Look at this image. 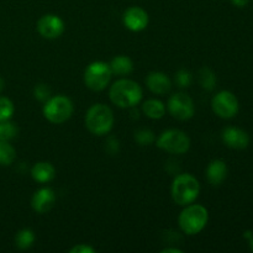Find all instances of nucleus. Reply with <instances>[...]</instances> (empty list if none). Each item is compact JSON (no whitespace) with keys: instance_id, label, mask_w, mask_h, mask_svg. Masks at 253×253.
I'll return each mask as SVG.
<instances>
[{"instance_id":"393cba45","label":"nucleus","mask_w":253,"mask_h":253,"mask_svg":"<svg viewBox=\"0 0 253 253\" xmlns=\"http://www.w3.org/2000/svg\"><path fill=\"white\" fill-rule=\"evenodd\" d=\"M175 83L179 88H189L193 83V74L188 69H179L175 73Z\"/></svg>"},{"instance_id":"0eeeda50","label":"nucleus","mask_w":253,"mask_h":253,"mask_svg":"<svg viewBox=\"0 0 253 253\" xmlns=\"http://www.w3.org/2000/svg\"><path fill=\"white\" fill-rule=\"evenodd\" d=\"M113 77L109 63L103 61L91 62L84 71V84L93 91H101L109 85Z\"/></svg>"},{"instance_id":"f03ea898","label":"nucleus","mask_w":253,"mask_h":253,"mask_svg":"<svg viewBox=\"0 0 253 253\" xmlns=\"http://www.w3.org/2000/svg\"><path fill=\"white\" fill-rule=\"evenodd\" d=\"M209 221V211L204 205L188 204L178 216L180 230L188 236H194L205 229Z\"/></svg>"},{"instance_id":"c756f323","label":"nucleus","mask_w":253,"mask_h":253,"mask_svg":"<svg viewBox=\"0 0 253 253\" xmlns=\"http://www.w3.org/2000/svg\"><path fill=\"white\" fill-rule=\"evenodd\" d=\"M245 237H246L247 240H249V244H250V249L253 251V232L250 231V232H246V235H245Z\"/></svg>"},{"instance_id":"c85d7f7f","label":"nucleus","mask_w":253,"mask_h":253,"mask_svg":"<svg viewBox=\"0 0 253 253\" xmlns=\"http://www.w3.org/2000/svg\"><path fill=\"white\" fill-rule=\"evenodd\" d=\"M161 253H183V251L179 249H175V247H166L161 251Z\"/></svg>"},{"instance_id":"9d476101","label":"nucleus","mask_w":253,"mask_h":253,"mask_svg":"<svg viewBox=\"0 0 253 253\" xmlns=\"http://www.w3.org/2000/svg\"><path fill=\"white\" fill-rule=\"evenodd\" d=\"M37 31L43 39H58L64 32V22L58 15L46 14L37 22Z\"/></svg>"},{"instance_id":"20e7f679","label":"nucleus","mask_w":253,"mask_h":253,"mask_svg":"<svg viewBox=\"0 0 253 253\" xmlns=\"http://www.w3.org/2000/svg\"><path fill=\"white\" fill-rule=\"evenodd\" d=\"M114 113L105 104H94L85 114V126L95 136L108 135L114 126Z\"/></svg>"},{"instance_id":"ddd939ff","label":"nucleus","mask_w":253,"mask_h":253,"mask_svg":"<svg viewBox=\"0 0 253 253\" xmlns=\"http://www.w3.org/2000/svg\"><path fill=\"white\" fill-rule=\"evenodd\" d=\"M56 199V193L53 189L48 187L40 188L32 195L31 207L37 214H46L53 208Z\"/></svg>"},{"instance_id":"4468645a","label":"nucleus","mask_w":253,"mask_h":253,"mask_svg":"<svg viewBox=\"0 0 253 253\" xmlns=\"http://www.w3.org/2000/svg\"><path fill=\"white\" fill-rule=\"evenodd\" d=\"M146 85L156 95H166L172 89V81L163 72H151L146 78Z\"/></svg>"},{"instance_id":"6ab92c4d","label":"nucleus","mask_w":253,"mask_h":253,"mask_svg":"<svg viewBox=\"0 0 253 253\" xmlns=\"http://www.w3.org/2000/svg\"><path fill=\"white\" fill-rule=\"evenodd\" d=\"M198 81H199L200 86L208 91L214 90L217 83L216 76L209 67H203L200 69L199 73H198Z\"/></svg>"},{"instance_id":"b1692460","label":"nucleus","mask_w":253,"mask_h":253,"mask_svg":"<svg viewBox=\"0 0 253 253\" xmlns=\"http://www.w3.org/2000/svg\"><path fill=\"white\" fill-rule=\"evenodd\" d=\"M135 141L140 146H150L156 141L155 133L150 128H141L135 132Z\"/></svg>"},{"instance_id":"2eb2a0df","label":"nucleus","mask_w":253,"mask_h":253,"mask_svg":"<svg viewBox=\"0 0 253 253\" xmlns=\"http://www.w3.org/2000/svg\"><path fill=\"white\" fill-rule=\"evenodd\" d=\"M227 173H229V169H227L226 162L222 160H214L208 165L205 174H207L208 182L212 187H219L227 178Z\"/></svg>"},{"instance_id":"a211bd4d","label":"nucleus","mask_w":253,"mask_h":253,"mask_svg":"<svg viewBox=\"0 0 253 253\" xmlns=\"http://www.w3.org/2000/svg\"><path fill=\"white\" fill-rule=\"evenodd\" d=\"M142 113L152 120H160L166 114V105L160 99H148L142 103Z\"/></svg>"},{"instance_id":"423d86ee","label":"nucleus","mask_w":253,"mask_h":253,"mask_svg":"<svg viewBox=\"0 0 253 253\" xmlns=\"http://www.w3.org/2000/svg\"><path fill=\"white\" fill-rule=\"evenodd\" d=\"M158 148L172 155H184L190 148V138L184 131L169 128L163 131L156 140Z\"/></svg>"},{"instance_id":"f3484780","label":"nucleus","mask_w":253,"mask_h":253,"mask_svg":"<svg viewBox=\"0 0 253 253\" xmlns=\"http://www.w3.org/2000/svg\"><path fill=\"white\" fill-rule=\"evenodd\" d=\"M109 66H110L111 73L118 77H126L132 73L133 71L132 59L127 56H124V54L114 57Z\"/></svg>"},{"instance_id":"1a4fd4ad","label":"nucleus","mask_w":253,"mask_h":253,"mask_svg":"<svg viewBox=\"0 0 253 253\" xmlns=\"http://www.w3.org/2000/svg\"><path fill=\"white\" fill-rule=\"evenodd\" d=\"M167 109L170 115L180 121H187L194 116V101L188 94L175 93L168 99Z\"/></svg>"},{"instance_id":"cd10ccee","label":"nucleus","mask_w":253,"mask_h":253,"mask_svg":"<svg viewBox=\"0 0 253 253\" xmlns=\"http://www.w3.org/2000/svg\"><path fill=\"white\" fill-rule=\"evenodd\" d=\"M231 4L236 7H245L250 2V0H230Z\"/></svg>"},{"instance_id":"aec40b11","label":"nucleus","mask_w":253,"mask_h":253,"mask_svg":"<svg viewBox=\"0 0 253 253\" xmlns=\"http://www.w3.org/2000/svg\"><path fill=\"white\" fill-rule=\"evenodd\" d=\"M35 232L31 229H22L15 236V245L19 250H29L35 244Z\"/></svg>"},{"instance_id":"f257e3e1","label":"nucleus","mask_w":253,"mask_h":253,"mask_svg":"<svg viewBox=\"0 0 253 253\" xmlns=\"http://www.w3.org/2000/svg\"><path fill=\"white\" fill-rule=\"evenodd\" d=\"M143 96L142 88L137 82L127 78H120L111 84L109 98L111 103L121 109H132L141 103Z\"/></svg>"},{"instance_id":"7ed1b4c3","label":"nucleus","mask_w":253,"mask_h":253,"mask_svg":"<svg viewBox=\"0 0 253 253\" xmlns=\"http://www.w3.org/2000/svg\"><path fill=\"white\" fill-rule=\"evenodd\" d=\"M200 194V183L190 173H182L173 179L170 195L175 204L185 207L198 199Z\"/></svg>"},{"instance_id":"5701e85b","label":"nucleus","mask_w":253,"mask_h":253,"mask_svg":"<svg viewBox=\"0 0 253 253\" xmlns=\"http://www.w3.org/2000/svg\"><path fill=\"white\" fill-rule=\"evenodd\" d=\"M14 103L6 96H0V121L10 120L14 115Z\"/></svg>"},{"instance_id":"9b49d317","label":"nucleus","mask_w":253,"mask_h":253,"mask_svg":"<svg viewBox=\"0 0 253 253\" xmlns=\"http://www.w3.org/2000/svg\"><path fill=\"white\" fill-rule=\"evenodd\" d=\"M150 17L147 11L141 6H130L123 15V22L127 30L132 32H140L147 27Z\"/></svg>"},{"instance_id":"f8f14e48","label":"nucleus","mask_w":253,"mask_h":253,"mask_svg":"<svg viewBox=\"0 0 253 253\" xmlns=\"http://www.w3.org/2000/svg\"><path fill=\"white\" fill-rule=\"evenodd\" d=\"M221 138L225 145L232 150H245L249 147L250 142H251L249 132L240 127H235V126H229V127L224 128Z\"/></svg>"},{"instance_id":"bb28decb","label":"nucleus","mask_w":253,"mask_h":253,"mask_svg":"<svg viewBox=\"0 0 253 253\" xmlns=\"http://www.w3.org/2000/svg\"><path fill=\"white\" fill-rule=\"evenodd\" d=\"M94 252H95V250H94L91 246H89V245H85V244L76 245V246H73L71 250H69V253H94Z\"/></svg>"},{"instance_id":"412c9836","label":"nucleus","mask_w":253,"mask_h":253,"mask_svg":"<svg viewBox=\"0 0 253 253\" xmlns=\"http://www.w3.org/2000/svg\"><path fill=\"white\" fill-rule=\"evenodd\" d=\"M16 160V151L7 141H0V166H11Z\"/></svg>"},{"instance_id":"a878e982","label":"nucleus","mask_w":253,"mask_h":253,"mask_svg":"<svg viewBox=\"0 0 253 253\" xmlns=\"http://www.w3.org/2000/svg\"><path fill=\"white\" fill-rule=\"evenodd\" d=\"M35 98L39 101H47L51 98V89L46 84H37L34 89Z\"/></svg>"},{"instance_id":"dca6fc26","label":"nucleus","mask_w":253,"mask_h":253,"mask_svg":"<svg viewBox=\"0 0 253 253\" xmlns=\"http://www.w3.org/2000/svg\"><path fill=\"white\" fill-rule=\"evenodd\" d=\"M31 175L35 182L46 184L53 179L56 175V169L49 162H37L32 167Z\"/></svg>"},{"instance_id":"6e6552de","label":"nucleus","mask_w":253,"mask_h":253,"mask_svg":"<svg viewBox=\"0 0 253 253\" xmlns=\"http://www.w3.org/2000/svg\"><path fill=\"white\" fill-rule=\"evenodd\" d=\"M211 109L219 118L229 120L235 118L240 110V103L237 96L232 91L221 90L215 94L211 99Z\"/></svg>"},{"instance_id":"39448f33","label":"nucleus","mask_w":253,"mask_h":253,"mask_svg":"<svg viewBox=\"0 0 253 253\" xmlns=\"http://www.w3.org/2000/svg\"><path fill=\"white\" fill-rule=\"evenodd\" d=\"M74 106L71 99L66 95L51 96L47 101H44L42 113L43 116L52 124L66 123L73 115Z\"/></svg>"},{"instance_id":"4be33fe9","label":"nucleus","mask_w":253,"mask_h":253,"mask_svg":"<svg viewBox=\"0 0 253 253\" xmlns=\"http://www.w3.org/2000/svg\"><path fill=\"white\" fill-rule=\"evenodd\" d=\"M19 133L16 124L11 123L10 120L0 121V141H7L10 142L11 140L16 138Z\"/></svg>"},{"instance_id":"7c9ffc66","label":"nucleus","mask_w":253,"mask_h":253,"mask_svg":"<svg viewBox=\"0 0 253 253\" xmlns=\"http://www.w3.org/2000/svg\"><path fill=\"white\" fill-rule=\"evenodd\" d=\"M4 89V79L0 77V93H1V90Z\"/></svg>"}]
</instances>
